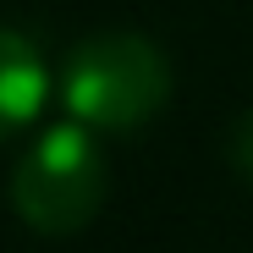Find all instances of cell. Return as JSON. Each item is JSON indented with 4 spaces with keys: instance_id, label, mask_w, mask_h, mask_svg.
<instances>
[{
    "instance_id": "cell-4",
    "label": "cell",
    "mask_w": 253,
    "mask_h": 253,
    "mask_svg": "<svg viewBox=\"0 0 253 253\" xmlns=\"http://www.w3.org/2000/svg\"><path fill=\"white\" fill-rule=\"evenodd\" d=\"M231 160H237V171L253 182V110H242L237 126H231Z\"/></svg>"
},
{
    "instance_id": "cell-1",
    "label": "cell",
    "mask_w": 253,
    "mask_h": 253,
    "mask_svg": "<svg viewBox=\"0 0 253 253\" xmlns=\"http://www.w3.org/2000/svg\"><path fill=\"white\" fill-rule=\"evenodd\" d=\"M171 94V61L143 33H99L66 61V110L88 126H143Z\"/></svg>"
},
{
    "instance_id": "cell-3",
    "label": "cell",
    "mask_w": 253,
    "mask_h": 253,
    "mask_svg": "<svg viewBox=\"0 0 253 253\" xmlns=\"http://www.w3.org/2000/svg\"><path fill=\"white\" fill-rule=\"evenodd\" d=\"M44 66H39L33 44L22 33L0 28V138H11L17 126H28L44 105Z\"/></svg>"
},
{
    "instance_id": "cell-2",
    "label": "cell",
    "mask_w": 253,
    "mask_h": 253,
    "mask_svg": "<svg viewBox=\"0 0 253 253\" xmlns=\"http://www.w3.org/2000/svg\"><path fill=\"white\" fill-rule=\"evenodd\" d=\"M11 204L44 237L83 231L105 204V160L94 138L77 126H50L44 138H33V149L11 171Z\"/></svg>"
}]
</instances>
